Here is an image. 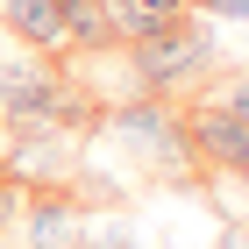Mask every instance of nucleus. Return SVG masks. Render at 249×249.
I'll return each instance as SVG.
<instances>
[{
    "label": "nucleus",
    "mask_w": 249,
    "mask_h": 249,
    "mask_svg": "<svg viewBox=\"0 0 249 249\" xmlns=\"http://www.w3.org/2000/svg\"><path fill=\"white\" fill-rule=\"evenodd\" d=\"M213 64H221V36H213L207 15H178L171 29L128 43V78H135V93H150V100L192 93L199 78H213Z\"/></svg>",
    "instance_id": "nucleus-1"
},
{
    "label": "nucleus",
    "mask_w": 249,
    "mask_h": 249,
    "mask_svg": "<svg viewBox=\"0 0 249 249\" xmlns=\"http://www.w3.org/2000/svg\"><path fill=\"white\" fill-rule=\"evenodd\" d=\"M100 128L114 135V142L142 164V171H157V178H185V171H199L192 135H185V114H178L171 100L135 93V100H121V107H107V114H100Z\"/></svg>",
    "instance_id": "nucleus-2"
},
{
    "label": "nucleus",
    "mask_w": 249,
    "mask_h": 249,
    "mask_svg": "<svg viewBox=\"0 0 249 249\" xmlns=\"http://www.w3.org/2000/svg\"><path fill=\"white\" fill-rule=\"evenodd\" d=\"M15 228L29 235V249H86V228H93V213L78 207L71 192H29L15 213Z\"/></svg>",
    "instance_id": "nucleus-3"
},
{
    "label": "nucleus",
    "mask_w": 249,
    "mask_h": 249,
    "mask_svg": "<svg viewBox=\"0 0 249 249\" xmlns=\"http://www.w3.org/2000/svg\"><path fill=\"white\" fill-rule=\"evenodd\" d=\"M185 135H192V157L221 178H249V121L242 114H221V107H192L185 114Z\"/></svg>",
    "instance_id": "nucleus-4"
},
{
    "label": "nucleus",
    "mask_w": 249,
    "mask_h": 249,
    "mask_svg": "<svg viewBox=\"0 0 249 249\" xmlns=\"http://www.w3.org/2000/svg\"><path fill=\"white\" fill-rule=\"evenodd\" d=\"M0 29H7L21 50H36V57L64 50V15H57V0H0Z\"/></svg>",
    "instance_id": "nucleus-5"
},
{
    "label": "nucleus",
    "mask_w": 249,
    "mask_h": 249,
    "mask_svg": "<svg viewBox=\"0 0 249 249\" xmlns=\"http://www.w3.org/2000/svg\"><path fill=\"white\" fill-rule=\"evenodd\" d=\"M178 15H192V0H107L114 43H142V36H157V29H171Z\"/></svg>",
    "instance_id": "nucleus-6"
},
{
    "label": "nucleus",
    "mask_w": 249,
    "mask_h": 249,
    "mask_svg": "<svg viewBox=\"0 0 249 249\" xmlns=\"http://www.w3.org/2000/svg\"><path fill=\"white\" fill-rule=\"evenodd\" d=\"M64 15V50H114V21H107V0H57Z\"/></svg>",
    "instance_id": "nucleus-7"
},
{
    "label": "nucleus",
    "mask_w": 249,
    "mask_h": 249,
    "mask_svg": "<svg viewBox=\"0 0 249 249\" xmlns=\"http://www.w3.org/2000/svg\"><path fill=\"white\" fill-rule=\"evenodd\" d=\"M207 107H221V114H242L249 121V71H235V78H221V86H213V100Z\"/></svg>",
    "instance_id": "nucleus-8"
},
{
    "label": "nucleus",
    "mask_w": 249,
    "mask_h": 249,
    "mask_svg": "<svg viewBox=\"0 0 249 249\" xmlns=\"http://www.w3.org/2000/svg\"><path fill=\"white\" fill-rule=\"evenodd\" d=\"M192 15H207V21H249V0H192Z\"/></svg>",
    "instance_id": "nucleus-9"
},
{
    "label": "nucleus",
    "mask_w": 249,
    "mask_h": 249,
    "mask_svg": "<svg viewBox=\"0 0 249 249\" xmlns=\"http://www.w3.org/2000/svg\"><path fill=\"white\" fill-rule=\"evenodd\" d=\"M15 213H21V185H15V178H0V242L15 235Z\"/></svg>",
    "instance_id": "nucleus-10"
},
{
    "label": "nucleus",
    "mask_w": 249,
    "mask_h": 249,
    "mask_svg": "<svg viewBox=\"0 0 249 249\" xmlns=\"http://www.w3.org/2000/svg\"><path fill=\"white\" fill-rule=\"evenodd\" d=\"M213 249H249V228H242V221H228V228H221V242H213Z\"/></svg>",
    "instance_id": "nucleus-11"
}]
</instances>
